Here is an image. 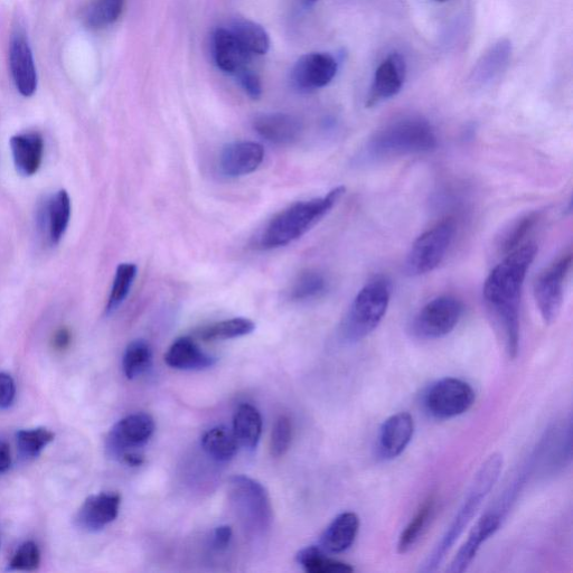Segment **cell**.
I'll use <instances>...</instances> for the list:
<instances>
[{"instance_id":"2e32d148","label":"cell","mask_w":573,"mask_h":573,"mask_svg":"<svg viewBox=\"0 0 573 573\" xmlns=\"http://www.w3.org/2000/svg\"><path fill=\"white\" fill-rule=\"evenodd\" d=\"M415 435V421L408 412H399L385 420L378 435V455L393 460L405 453Z\"/></svg>"},{"instance_id":"ab89813d","label":"cell","mask_w":573,"mask_h":573,"mask_svg":"<svg viewBox=\"0 0 573 573\" xmlns=\"http://www.w3.org/2000/svg\"><path fill=\"white\" fill-rule=\"evenodd\" d=\"M240 86L244 92L252 100H258L262 96V83L259 75L255 72L246 68L237 74Z\"/></svg>"},{"instance_id":"b9f144b4","label":"cell","mask_w":573,"mask_h":573,"mask_svg":"<svg viewBox=\"0 0 573 573\" xmlns=\"http://www.w3.org/2000/svg\"><path fill=\"white\" fill-rule=\"evenodd\" d=\"M233 532L229 525H221L214 531L213 546L216 550H224L229 547Z\"/></svg>"},{"instance_id":"ac0fdd59","label":"cell","mask_w":573,"mask_h":573,"mask_svg":"<svg viewBox=\"0 0 573 573\" xmlns=\"http://www.w3.org/2000/svg\"><path fill=\"white\" fill-rule=\"evenodd\" d=\"M121 497L117 493H100L88 497L77 515L80 529L99 532L118 518Z\"/></svg>"},{"instance_id":"52a82bcc","label":"cell","mask_w":573,"mask_h":573,"mask_svg":"<svg viewBox=\"0 0 573 573\" xmlns=\"http://www.w3.org/2000/svg\"><path fill=\"white\" fill-rule=\"evenodd\" d=\"M230 499L246 528L263 533L270 528L272 507L268 492L256 479L244 475L230 478Z\"/></svg>"},{"instance_id":"7402d4cb","label":"cell","mask_w":573,"mask_h":573,"mask_svg":"<svg viewBox=\"0 0 573 573\" xmlns=\"http://www.w3.org/2000/svg\"><path fill=\"white\" fill-rule=\"evenodd\" d=\"M165 362L168 366L182 371H201L212 368L216 359L204 352L191 337H180L169 347Z\"/></svg>"},{"instance_id":"9c48e42d","label":"cell","mask_w":573,"mask_h":573,"mask_svg":"<svg viewBox=\"0 0 573 573\" xmlns=\"http://www.w3.org/2000/svg\"><path fill=\"white\" fill-rule=\"evenodd\" d=\"M464 306L454 296L432 299L413 318L412 333L421 340H438L452 333L462 319Z\"/></svg>"},{"instance_id":"f6af8a7d","label":"cell","mask_w":573,"mask_h":573,"mask_svg":"<svg viewBox=\"0 0 573 573\" xmlns=\"http://www.w3.org/2000/svg\"><path fill=\"white\" fill-rule=\"evenodd\" d=\"M122 460L130 466H142L145 462L144 457L135 452L126 454L122 457Z\"/></svg>"},{"instance_id":"ba28073f","label":"cell","mask_w":573,"mask_h":573,"mask_svg":"<svg viewBox=\"0 0 573 573\" xmlns=\"http://www.w3.org/2000/svg\"><path fill=\"white\" fill-rule=\"evenodd\" d=\"M475 400L471 384L462 379L444 378L430 384L422 394V407L432 418L449 420L464 415Z\"/></svg>"},{"instance_id":"83f0119b","label":"cell","mask_w":573,"mask_h":573,"mask_svg":"<svg viewBox=\"0 0 573 573\" xmlns=\"http://www.w3.org/2000/svg\"><path fill=\"white\" fill-rule=\"evenodd\" d=\"M227 28L243 46V49L252 56L263 55L269 51V35L261 25L238 18V20L232 21Z\"/></svg>"},{"instance_id":"6da1fadb","label":"cell","mask_w":573,"mask_h":573,"mask_svg":"<svg viewBox=\"0 0 573 573\" xmlns=\"http://www.w3.org/2000/svg\"><path fill=\"white\" fill-rule=\"evenodd\" d=\"M537 255V243L525 242L504 256L487 277L483 289L485 304L503 334L507 355L512 360L518 356L520 349L524 281Z\"/></svg>"},{"instance_id":"836d02e7","label":"cell","mask_w":573,"mask_h":573,"mask_svg":"<svg viewBox=\"0 0 573 573\" xmlns=\"http://www.w3.org/2000/svg\"><path fill=\"white\" fill-rule=\"evenodd\" d=\"M327 290V280L322 272L307 270L302 272L291 285L289 296L296 302L315 299Z\"/></svg>"},{"instance_id":"277c9868","label":"cell","mask_w":573,"mask_h":573,"mask_svg":"<svg viewBox=\"0 0 573 573\" xmlns=\"http://www.w3.org/2000/svg\"><path fill=\"white\" fill-rule=\"evenodd\" d=\"M345 194L344 186H337L325 196L297 202L272 219L259 238L263 250L286 247L302 238L330 213Z\"/></svg>"},{"instance_id":"7c38bea8","label":"cell","mask_w":573,"mask_h":573,"mask_svg":"<svg viewBox=\"0 0 573 573\" xmlns=\"http://www.w3.org/2000/svg\"><path fill=\"white\" fill-rule=\"evenodd\" d=\"M337 70L338 63L330 53H308L294 65L291 81L300 91H315L328 86L334 80Z\"/></svg>"},{"instance_id":"7bdbcfd3","label":"cell","mask_w":573,"mask_h":573,"mask_svg":"<svg viewBox=\"0 0 573 573\" xmlns=\"http://www.w3.org/2000/svg\"><path fill=\"white\" fill-rule=\"evenodd\" d=\"M11 465V448H9L5 441L0 440V475L6 473Z\"/></svg>"},{"instance_id":"d590c367","label":"cell","mask_w":573,"mask_h":573,"mask_svg":"<svg viewBox=\"0 0 573 573\" xmlns=\"http://www.w3.org/2000/svg\"><path fill=\"white\" fill-rule=\"evenodd\" d=\"M135 263H120L108 299L107 314L114 313L125 302L137 276Z\"/></svg>"},{"instance_id":"bcb514c9","label":"cell","mask_w":573,"mask_h":573,"mask_svg":"<svg viewBox=\"0 0 573 573\" xmlns=\"http://www.w3.org/2000/svg\"><path fill=\"white\" fill-rule=\"evenodd\" d=\"M305 2L307 5H314L317 2V0H305Z\"/></svg>"},{"instance_id":"ee69618b","label":"cell","mask_w":573,"mask_h":573,"mask_svg":"<svg viewBox=\"0 0 573 573\" xmlns=\"http://www.w3.org/2000/svg\"><path fill=\"white\" fill-rule=\"evenodd\" d=\"M70 341H71L70 332L67 330V328H63V330H60L58 333L55 334L54 346L58 350H64L67 349V347L70 344Z\"/></svg>"},{"instance_id":"1f68e13d","label":"cell","mask_w":573,"mask_h":573,"mask_svg":"<svg viewBox=\"0 0 573 573\" xmlns=\"http://www.w3.org/2000/svg\"><path fill=\"white\" fill-rule=\"evenodd\" d=\"M124 6L125 0H93L84 13V24L91 30H102L119 20Z\"/></svg>"},{"instance_id":"f546056e","label":"cell","mask_w":573,"mask_h":573,"mask_svg":"<svg viewBox=\"0 0 573 573\" xmlns=\"http://www.w3.org/2000/svg\"><path fill=\"white\" fill-rule=\"evenodd\" d=\"M256 330V324L249 318L236 317L205 326L199 335L206 342L227 341L247 336Z\"/></svg>"},{"instance_id":"7dc6e473","label":"cell","mask_w":573,"mask_h":573,"mask_svg":"<svg viewBox=\"0 0 573 573\" xmlns=\"http://www.w3.org/2000/svg\"><path fill=\"white\" fill-rule=\"evenodd\" d=\"M436 2H438V3H445V2H447V0H436Z\"/></svg>"},{"instance_id":"9a60e30c","label":"cell","mask_w":573,"mask_h":573,"mask_svg":"<svg viewBox=\"0 0 573 573\" xmlns=\"http://www.w3.org/2000/svg\"><path fill=\"white\" fill-rule=\"evenodd\" d=\"M407 64L399 53H391L374 73L366 107H374L396 97L405 83Z\"/></svg>"},{"instance_id":"8992f818","label":"cell","mask_w":573,"mask_h":573,"mask_svg":"<svg viewBox=\"0 0 573 573\" xmlns=\"http://www.w3.org/2000/svg\"><path fill=\"white\" fill-rule=\"evenodd\" d=\"M456 234V221L447 218L440 221L412 244L408 253L405 271L410 277L429 274L437 269L447 256Z\"/></svg>"},{"instance_id":"d4e9b609","label":"cell","mask_w":573,"mask_h":573,"mask_svg":"<svg viewBox=\"0 0 573 573\" xmlns=\"http://www.w3.org/2000/svg\"><path fill=\"white\" fill-rule=\"evenodd\" d=\"M233 434L239 445L255 450L262 434V417L259 410L249 403L239 406L233 417Z\"/></svg>"},{"instance_id":"d6986e66","label":"cell","mask_w":573,"mask_h":573,"mask_svg":"<svg viewBox=\"0 0 573 573\" xmlns=\"http://www.w3.org/2000/svg\"><path fill=\"white\" fill-rule=\"evenodd\" d=\"M265 159V149L255 142L228 145L220 157L221 171L225 176L237 178L256 172Z\"/></svg>"},{"instance_id":"7a4b0ae2","label":"cell","mask_w":573,"mask_h":573,"mask_svg":"<svg viewBox=\"0 0 573 573\" xmlns=\"http://www.w3.org/2000/svg\"><path fill=\"white\" fill-rule=\"evenodd\" d=\"M438 146V137L430 122L420 117H403L375 131L363 148V162L428 154Z\"/></svg>"},{"instance_id":"74e56055","label":"cell","mask_w":573,"mask_h":573,"mask_svg":"<svg viewBox=\"0 0 573 573\" xmlns=\"http://www.w3.org/2000/svg\"><path fill=\"white\" fill-rule=\"evenodd\" d=\"M291 440H293V426H291L290 419L286 416H280L271 432V455L275 457L286 455Z\"/></svg>"},{"instance_id":"5bb4252c","label":"cell","mask_w":573,"mask_h":573,"mask_svg":"<svg viewBox=\"0 0 573 573\" xmlns=\"http://www.w3.org/2000/svg\"><path fill=\"white\" fill-rule=\"evenodd\" d=\"M504 519L505 515L496 510L495 507L492 510H488L477 521L471 533H469L467 540L460 547L449 568H447V572H465L472 565L483 544L499 531Z\"/></svg>"},{"instance_id":"30bf717a","label":"cell","mask_w":573,"mask_h":573,"mask_svg":"<svg viewBox=\"0 0 573 573\" xmlns=\"http://www.w3.org/2000/svg\"><path fill=\"white\" fill-rule=\"evenodd\" d=\"M571 266L572 253L568 252L544 270L535 283V300L546 324H552L560 314Z\"/></svg>"},{"instance_id":"f35d334b","label":"cell","mask_w":573,"mask_h":573,"mask_svg":"<svg viewBox=\"0 0 573 573\" xmlns=\"http://www.w3.org/2000/svg\"><path fill=\"white\" fill-rule=\"evenodd\" d=\"M40 563L41 552L39 547L34 542L28 541L22 544L15 553L11 563H9V570L35 571L39 569Z\"/></svg>"},{"instance_id":"484cf974","label":"cell","mask_w":573,"mask_h":573,"mask_svg":"<svg viewBox=\"0 0 573 573\" xmlns=\"http://www.w3.org/2000/svg\"><path fill=\"white\" fill-rule=\"evenodd\" d=\"M435 510V497H428V499L420 505L415 516H413L405 530L400 534L397 547L400 554H406L417 546L428 530L430 522L434 519Z\"/></svg>"},{"instance_id":"f1b7e54d","label":"cell","mask_w":573,"mask_h":573,"mask_svg":"<svg viewBox=\"0 0 573 573\" xmlns=\"http://www.w3.org/2000/svg\"><path fill=\"white\" fill-rule=\"evenodd\" d=\"M296 561L308 573H352L354 568L327 556L321 547L311 546L297 553Z\"/></svg>"},{"instance_id":"5b68a950","label":"cell","mask_w":573,"mask_h":573,"mask_svg":"<svg viewBox=\"0 0 573 573\" xmlns=\"http://www.w3.org/2000/svg\"><path fill=\"white\" fill-rule=\"evenodd\" d=\"M391 295L390 281L381 276L369 281L359 291L343 325L347 342L358 343L377 330L388 312Z\"/></svg>"},{"instance_id":"3957f363","label":"cell","mask_w":573,"mask_h":573,"mask_svg":"<svg viewBox=\"0 0 573 573\" xmlns=\"http://www.w3.org/2000/svg\"><path fill=\"white\" fill-rule=\"evenodd\" d=\"M503 465V456L501 454H493L478 469L453 522L450 523L443 538L438 541L434 550L428 554L427 559L422 563L420 567L421 572H435L441 563L444 562L449 551L453 549L457 540L462 537L478 510L481 509L486 497L491 493L497 481H499Z\"/></svg>"},{"instance_id":"4316f807","label":"cell","mask_w":573,"mask_h":573,"mask_svg":"<svg viewBox=\"0 0 573 573\" xmlns=\"http://www.w3.org/2000/svg\"><path fill=\"white\" fill-rule=\"evenodd\" d=\"M201 444L206 455L220 463L230 462L237 455L239 447L233 430L225 426H216L206 431Z\"/></svg>"},{"instance_id":"603a6c76","label":"cell","mask_w":573,"mask_h":573,"mask_svg":"<svg viewBox=\"0 0 573 573\" xmlns=\"http://www.w3.org/2000/svg\"><path fill=\"white\" fill-rule=\"evenodd\" d=\"M512 55V43L503 39L494 43L479 59L469 75V81L475 86L491 83L509 65Z\"/></svg>"},{"instance_id":"d6a6232c","label":"cell","mask_w":573,"mask_h":573,"mask_svg":"<svg viewBox=\"0 0 573 573\" xmlns=\"http://www.w3.org/2000/svg\"><path fill=\"white\" fill-rule=\"evenodd\" d=\"M540 218L539 213L532 212L521 216L519 220L514 221L509 228L505 229L502 237L497 244V248L502 255H509L512 251L518 249L525 243L526 237L538 223Z\"/></svg>"},{"instance_id":"cb8c5ba5","label":"cell","mask_w":573,"mask_h":573,"mask_svg":"<svg viewBox=\"0 0 573 573\" xmlns=\"http://www.w3.org/2000/svg\"><path fill=\"white\" fill-rule=\"evenodd\" d=\"M11 147L18 173L32 176L39 171L44 153V140L39 133L14 136Z\"/></svg>"},{"instance_id":"8d00e7d4","label":"cell","mask_w":573,"mask_h":573,"mask_svg":"<svg viewBox=\"0 0 573 573\" xmlns=\"http://www.w3.org/2000/svg\"><path fill=\"white\" fill-rule=\"evenodd\" d=\"M55 435L46 428L21 430L16 434L17 447L22 457L33 459L39 457L42 450L52 443Z\"/></svg>"},{"instance_id":"e575fe53","label":"cell","mask_w":573,"mask_h":573,"mask_svg":"<svg viewBox=\"0 0 573 573\" xmlns=\"http://www.w3.org/2000/svg\"><path fill=\"white\" fill-rule=\"evenodd\" d=\"M71 216V200L67 191L61 190L53 197L49 208L50 236L58 244L67 231Z\"/></svg>"},{"instance_id":"8fae6325","label":"cell","mask_w":573,"mask_h":573,"mask_svg":"<svg viewBox=\"0 0 573 573\" xmlns=\"http://www.w3.org/2000/svg\"><path fill=\"white\" fill-rule=\"evenodd\" d=\"M155 431V421L147 413H134L111 428L106 448L111 457L122 458L131 450L148 443Z\"/></svg>"},{"instance_id":"e0dca14e","label":"cell","mask_w":573,"mask_h":573,"mask_svg":"<svg viewBox=\"0 0 573 573\" xmlns=\"http://www.w3.org/2000/svg\"><path fill=\"white\" fill-rule=\"evenodd\" d=\"M252 126L261 138L275 145L294 144L303 133L302 121L285 112L258 115L253 119Z\"/></svg>"},{"instance_id":"60d3db41","label":"cell","mask_w":573,"mask_h":573,"mask_svg":"<svg viewBox=\"0 0 573 573\" xmlns=\"http://www.w3.org/2000/svg\"><path fill=\"white\" fill-rule=\"evenodd\" d=\"M15 382L11 375L0 373V409L11 408L15 400Z\"/></svg>"},{"instance_id":"4dcf8cb0","label":"cell","mask_w":573,"mask_h":573,"mask_svg":"<svg viewBox=\"0 0 573 573\" xmlns=\"http://www.w3.org/2000/svg\"><path fill=\"white\" fill-rule=\"evenodd\" d=\"M153 365V350L150 345L143 341L137 340L130 343L122 359V369L129 380L142 377Z\"/></svg>"},{"instance_id":"ffe728a7","label":"cell","mask_w":573,"mask_h":573,"mask_svg":"<svg viewBox=\"0 0 573 573\" xmlns=\"http://www.w3.org/2000/svg\"><path fill=\"white\" fill-rule=\"evenodd\" d=\"M214 61L223 72L238 74L249 68L253 56L243 49V46L228 30L227 27L215 30L212 37Z\"/></svg>"},{"instance_id":"44dd1931","label":"cell","mask_w":573,"mask_h":573,"mask_svg":"<svg viewBox=\"0 0 573 573\" xmlns=\"http://www.w3.org/2000/svg\"><path fill=\"white\" fill-rule=\"evenodd\" d=\"M360 531V518L354 512L337 515L322 534L319 547L325 552L343 553L352 548Z\"/></svg>"},{"instance_id":"4fadbf2b","label":"cell","mask_w":573,"mask_h":573,"mask_svg":"<svg viewBox=\"0 0 573 573\" xmlns=\"http://www.w3.org/2000/svg\"><path fill=\"white\" fill-rule=\"evenodd\" d=\"M9 65L18 92L25 98L34 96L37 72L33 52L23 28H16L9 44Z\"/></svg>"}]
</instances>
